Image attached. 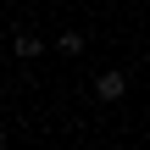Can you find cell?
Wrapping results in <instances>:
<instances>
[{
	"mask_svg": "<svg viewBox=\"0 0 150 150\" xmlns=\"http://www.w3.org/2000/svg\"><path fill=\"white\" fill-rule=\"evenodd\" d=\"M11 50H17V56H22V61H33V56H39V50H45V45H39V39H33V33H17V39H11Z\"/></svg>",
	"mask_w": 150,
	"mask_h": 150,
	"instance_id": "cell-2",
	"label": "cell"
},
{
	"mask_svg": "<svg viewBox=\"0 0 150 150\" xmlns=\"http://www.w3.org/2000/svg\"><path fill=\"white\" fill-rule=\"evenodd\" d=\"M0 150H11V145H6V139H0Z\"/></svg>",
	"mask_w": 150,
	"mask_h": 150,
	"instance_id": "cell-4",
	"label": "cell"
},
{
	"mask_svg": "<svg viewBox=\"0 0 150 150\" xmlns=\"http://www.w3.org/2000/svg\"><path fill=\"white\" fill-rule=\"evenodd\" d=\"M122 95H128V72H122V67H106V72L95 78V100L111 106V100H122Z\"/></svg>",
	"mask_w": 150,
	"mask_h": 150,
	"instance_id": "cell-1",
	"label": "cell"
},
{
	"mask_svg": "<svg viewBox=\"0 0 150 150\" xmlns=\"http://www.w3.org/2000/svg\"><path fill=\"white\" fill-rule=\"evenodd\" d=\"M56 50H61V56H83V33H78V28H67V33L56 39Z\"/></svg>",
	"mask_w": 150,
	"mask_h": 150,
	"instance_id": "cell-3",
	"label": "cell"
}]
</instances>
